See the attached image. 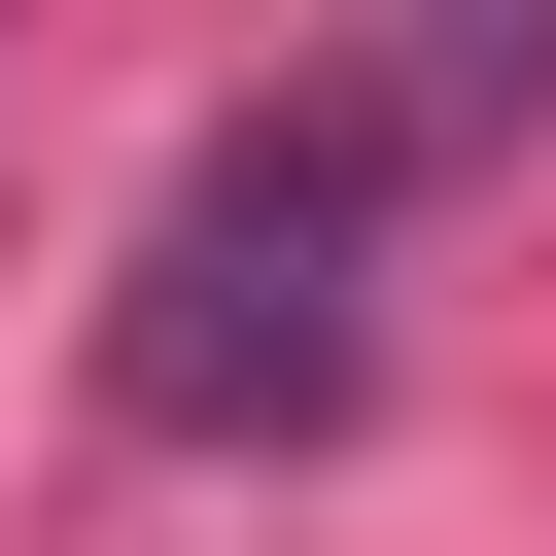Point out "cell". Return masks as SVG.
Returning a JSON list of instances; mask_svg holds the SVG:
<instances>
[{
    "label": "cell",
    "mask_w": 556,
    "mask_h": 556,
    "mask_svg": "<svg viewBox=\"0 0 556 556\" xmlns=\"http://www.w3.org/2000/svg\"><path fill=\"white\" fill-rule=\"evenodd\" d=\"M348 382H382V139L348 104H243L139 208V278H104V417L139 452H313Z\"/></svg>",
    "instance_id": "6da1fadb"
}]
</instances>
